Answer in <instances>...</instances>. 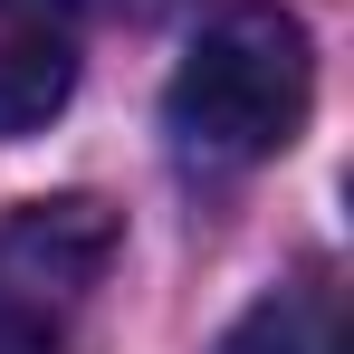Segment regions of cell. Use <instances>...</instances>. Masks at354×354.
<instances>
[{
    "label": "cell",
    "instance_id": "6da1fadb",
    "mask_svg": "<svg viewBox=\"0 0 354 354\" xmlns=\"http://www.w3.org/2000/svg\"><path fill=\"white\" fill-rule=\"evenodd\" d=\"M306 106H316V48L278 0H239L221 10L192 48H182L173 86H163V124L192 163H268L306 134Z\"/></svg>",
    "mask_w": 354,
    "mask_h": 354
},
{
    "label": "cell",
    "instance_id": "277c9868",
    "mask_svg": "<svg viewBox=\"0 0 354 354\" xmlns=\"http://www.w3.org/2000/svg\"><path fill=\"white\" fill-rule=\"evenodd\" d=\"M221 354H345V345H335V297L316 288V278H297V288L259 297Z\"/></svg>",
    "mask_w": 354,
    "mask_h": 354
},
{
    "label": "cell",
    "instance_id": "3957f363",
    "mask_svg": "<svg viewBox=\"0 0 354 354\" xmlns=\"http://www.w3.org/2000/svg\"><path fill=\"white\" fill-rule=\"evenodd\" d=\"M77 58H86L77 0H0V144L39 134L77 96Z\"/></svg>",
    "mask_w": 354,
    "mask_h": 354
},
{
    "label": "cell",
    "instance_id": "7a4b0ae2",
    "mask_svg": "<svg viewBox=\"0 0 354 354\" xmlns=\"http://www.w3.org/2000/svg\"><path fill=\"white\" fill-rule=\"evenodd\" d=\"M106 268H115V211L106 201L58 192V201L10 211V230H0V354H67Z\"/></svg>",
    "mask_w": 354,
    "mask_h": 354
}]
</instances>
